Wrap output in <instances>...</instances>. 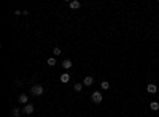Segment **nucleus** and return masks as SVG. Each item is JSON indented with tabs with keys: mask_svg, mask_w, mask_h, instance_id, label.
Here are the masks:
<instances>
[{
	"mask_svg": "<svg viewBox=\"0 0 159 117\" xmlns=\"http://www.w3.org/2000/svg\"><path fill=\"white\" fill-rule=\"evenodd\" d=\"M73 89H75V92H81L83 90V84H75V87H73Z\"/></svg>",
	"mask_w": 159,
	"mask_h": 117,
	"instance_id": "nucleus-13",
	"label": "nucleus"
},
{
	"mask_svg": "<svg viewBox=\"0 0 159 117\" xmlns=\"http://www.w3.org/2000/svg\"><path fill=\"white\" fill-rule=\"evenodd\" d=\"M48 65H49V67H54V65H56V59H54V57H49V59H48Z\"/></svg>",
	"mask_w": 159,
	"mask_h": 117,
	"instance_id": "nucleus-11",
	"label": "nucleus"
},
{
	"mask_svg": "<svg viewBox=\"0 0 159 117\" xmlns=\"http://www.w3.org/2000/svg\"><path fill=\"white\" fill-rule=\"evenodd\" d=\"M146 90H148V93H156V92H158V87H156L154 84H148Z\"/></svg>",
	"mask_w": 159,
	"mask_h": 117,
	"instance_id": "nucleus-5",
	"label": "nucleus"
},
{
	"mask_svg": "<svg viewBox=\"0 0 159 117\" xmlns=\"http://www.w3.org/2000/svg\"><path fill=\"white\" fill-rule=\"evenodd\" d=\"M91 98H92V101L94 103H100L102 101V93H100V92H92V95H91Z\"/></svg>",
	"mask_w": 159,
	"mask_h": 117,
	"instance_id": "nucleus-2",
	"label": "nucleus"
},
{
	"mask_svg": "<svg viewBox=\"0 0 159 117\" xmlns=\"http://www.w3.org/2000/svg\"><path fill=\"white\" fill-rule=\"evenodd\" d=\"M43 90H45V89H43V87L40 86V84H35V86H34V87L30 89L32 95H35V97H38V95H42V93H43Z\"/></svg>",
	"mask_w": 159,
	"mask_h": 117,
	"instance_id": "nucleus-1",
	"label": "nucleus"
},
{
	"mask_svg": "<svg viewBox=\"0 0 159 117\" xmlns=\"http://www.w3.org/2000/svg\"><path fill=\"white\" fill-rule=\"evenodd\" d=\"M53 52H54V55H59V54H61L62 51H61V48H54V49H53Z\"/></svg>",
	"mask_w": 159,
	"mask_h": 117,
	"instance_id": "nucleus-14",
	"label": "nucleus"
},
{
	"mask_svg": "<svg viewBox=\"0 0 159 117\" xmlns=\"http://www.w3.org/2000/svg\"><path fill=\"white\" fill-rule=\"evenodd\" d=\"M100 87H102V89H105V90H107V89L110 87V84L107 82V81H103V82H102V86H100Z\"/></svg>",
	"mask_w": 159,
	"mask_h": 117,
	"instance_id": "nucleus-15",
	"label": "nucleus"
},
{
	"mask_svg": "<svg viewBox=\"0 0 159 117\" xmlns=\"http://www.w3.org/2000/svg\"><path fill=\"white\" fill-rule=\"evenodd\" d=\"M14 14H16V16H19V14H22V11H21V10H16Z\"/></svg>",
	"mask_w": 159,
	"mask_h": 117,
	"instance_id": "nucleus-16",
	"label": "nucleus"
},
{
	"mask_svg": "<svg viewBox=\"0 0 159 117\" xmlns=\"http://www.w3.org/2000/svg\"><path fill=\"white\" fill-rule=\"evenodd\" d=\"M19 114H21V111H19L18 108H14V109L11 111V116H13V117H19Z\"/></svg>",
	"mask_w": 159,
	"mask_h": 117,
	"instance_id": "nucleus-12",
	"label": "nucleus"
},
{
	"mask_svg": "<svg viewBox=\"0 0 159 117\" xmlns=\"http://www.w3.org/2000/svg\"><path fill=\"white\" fill-rule=\"evenodd\" d=\"M92 82H94V78H92V76H86L84 81H83V86L89 87V86H92Z\"/></svg>",
	"mask_w": 159,
	"mask_h": 117,
	"instance_id": "nucleus-3",
	"label": "nucleus"
},
{
	"mask_svg": "<svg viewBox=\"0 0 159 117\" xmlns=\"http://www.w3.org/2000/svg\"><path fill=\"white\" fill-rule=\"evenodd\" d=\"M68 6L72 8V10H78V8L81 6V2H78V0H73V2H70V3H68Z\"/></svg>",
	"mask_w": 159,
	"mask_h": 117,
	"instance_id": "nucleus-4",
	"label": "nucleus"
},
{
	"mask_svg": "<svg viewBox=\"0 0 159 117\" xmlns=\"http://www.w3.org/2000/svg\"><path fill=\"white\" fill-rule=\"evenodd\" d=\"M22 112L24 114H32V112H34V106H32V105H26V108H24Z\"/></svg>",
	"mask_w": 159,
	"mask_h": 117,
	"instance_id": "nucleus-7",
	"label": "nucleus"
},
{
	"mask_svg": "<svg viewBox=\"0 0 159 117\" xmlns=\"http://www.w3.org/2000/svg\"><path fill=\"white\" fill-rule=\"evenodd\" d=\"M62 67H64L65 70H68V68H72V62L68 60V59H65V60L62 62Z\"/></svg>",
	"mask_w": 159,
	"mask_h": 117,
	"instance_id": "nucleus-8",
	"label": "nucleus"
},
{
	"mask_svg": "<svg viewBox=\"0 0 159 117\" xmlns=\"http://www.w3.org/2000/svg\"><path fill=\"white\" fill-rule=\"evenodd\" d=\"M19 101H21V103H27V101H29V98H27V95L26 93H22V95H19Z\"/></svg>",
	"mask_w": 159,
	"mask_h": 117,
	"instance_id": "nucleus-10",
	"label": "nucleus"
},
{
	"mask_svg": "<svg viewBox=\"0 0 159 117\" xmlns=\"http://www.w3.org/2000/svg\"><path fill=\"white\" fill-rule=\"evenodd\" d=\"M150 108H151L153 111H158L159 109V103L158 101H151V103H150Z\"/></svg>",
	"mask_w": 159,
	"mask_h": 117,
	"instance_id": "nucleus-9",
	"label": "nucleus"
},
{
	"mask_svg": "<svg viewBox=\"0 0 159 117\" xmlns=\"http://www.w3.org/2000/svg\"><path fill=\"white\" fill-rule=\"evenodd\" d=\"M68 81H70V74H68V73H64V74H61V82L67 84Z\"/></svg>",
	"mask_w": 159,
	"mask_h": 117,
	"instance_id": "nucleus-6",
	"label": "nucleus"
}]
</instances>
